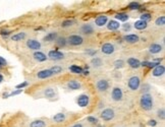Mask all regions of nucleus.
<instances>
[{
    "mask_svg": "<svg viewBox=\"0 0 165 127\" xmlns=\"http://www.w3.org/2000/svg\"><path fill=\"white\" fill-rule=\"evenodd\" d=\"M69 70H71V72H74V73L81 74V73H82L84 69H82L81 66H79V65H71V66H69Z\"/></svg>",
    "mask_w": 165,
    "mask_h": 127,
    "instance_id": "nucleus-27",
    "label": "nucleus"
},
{
    "mask_svg": "<svg viewBox=\"0 0 165 127\" xmlns=\"http://www.w3.org/2000/svg\"><path fill=\"white\" fill-rule=\"evenodd\" d=\"M0 34H1L2 36H7V35L10 34V32H9V31H6V30H2V31H1V33H0Z\"/></svg>",
    "mask_w": 165,
    "mask_h": 127,
    "instance_id": "nucleus-44",
    "label": "nucleus"
},
{
    "mask_svg": "<svg viewBox=\"0 0 165 127\" xmlns=\"http://www.w3.org/2000/svg\"><path fill=\"white\" fill-rule=\"evenodd\" d=\"M155 24H156L157 25H159V27H163V25L165 24V17H158L156 20V21H155Z\"/></svg>",
    "mask_w": 165,
    "mask_h": 127,
    "instance_id": "nucleus-36",
    "label": "nucleus"
},
{
    "mask_svg": "<svg viewBox=\"0 0 165 127\" xmlns=\"http://www.w3.org/2000/svg\"><path fill=\"white\" fill-rule=\"evenodd\" d=\"M88 121L90 123H92V124H98V119L95 118V117H93V116L88 117Z\"/></svg>",
    "mask_w": 165,
    "mask_h": 127,
    "instance_id": "nucleus-39",
    "label": "nucleus"
},
{
    "mask_svg": "<svg viewBox=\"0 0 165 127\" xmlns=\"http://www.w3.org/2000/svg\"><path fill=\"white\" fill-rule=\"evenodd\" d=\"M164 72H165V67L163 65H158L156 66L154 69H153V71H152V75L154 76V77H160V76H162L164 74Z\"/></svg>",
    "mask_w": 165,
    "mask_h": 127,
    "instance_id": "nucleus-12",
    "label": "nucleus"
},
{
    "mask_svg": "<svg viewBox=\"0 0 165 127\" xmlns=\"http://www.w3.org/2000/svg\"><path fill=\"white\" fill-rule=\"evenodd\" d=\"M140 105H141L142 109L145 111H150L154 106V100L153 97L149 93H145L142 95L141 99H140Z\"/></svg>",
    "mask_w": 165,
    "mask_h": 127,
    "instance_id": "nucleus-1",
    "label": "nucleus"
},
{
    "mask_svg": "<svg viewBox=\"0 0 165 127\" xmlns=\"http://www.w3.org/2000/svg\"><path fill=\"white\" fill-rule=\"evenodd\" d=\"M96 88L99 92H105L108 90L109 82H108V80H106V79H103V78L99 79V80L96 82Z\"/></svg>",
    "mask_w": 165,
    "mask_h": 127,
    "instance_id": "nucleus-9",
    "label": "nucleus"
},
{
    "mask_svg": "<svg viewBox=\"0 0 165 127\" xmlns=\"http://www.w3.org/2000/svg\"><path fill=\"white\" fill-rule=\"evenodd\" d=\"M128 64L131 66L132 68H139L141 66V62L139 61V59L134 58V57H131V58L128 59Z\"/></svg>",
    "mask_w": 165,
    "mask_h": 127,
    "instance_id": "nucleus-19",
    "label": "nucleus"
},
{
    "mask_svg": "<svg viewBox=\"0 0 165 127\" xmlns=\"http://www.w3.org/2000/svg\"><path fill=\"white\" fill-rule=\"evenodd\" d=\"M47 123L43 120H35V121L31 122L30 127H46Z\"/></svg>",
    "mask_w": 165,
    "mask_h": 127,
    "instance_id": "nucleus-24",
    "label": "nucleus"
},
{
    "mask_svg": "<svg viewBox=\"0 0 165 127\" xmlns=\"http://www.w3.org/2000/svg\"><path fill=\"white\" fill-rule=\"evenodd\" d=\"M77 103L80 107L82 108H85V107H88L89 104H90V98H89L88 95L86 94H82L81 96H79V98L77 99Z\"/></svg>",
    "mask_w": 165,
    "mask_h": 127,
    "instance_id": "nucleus-6",
    "label": "nucleus"
},
{
    "mask_svg": "<svg viewBox=\"0 0 165 127\" xmlns=\"http://www.w3.org/2000/svg\"><path fill=\"white\" fill-rule=\"evenodd\" d=\"M48 57L51 60H61L64 58V54L60 51H57V50H50L49 53H48Z\"/></svg>",
    "mask_w": 165,
    "mask_h": 127,
    "instance_id": "nucleus-8",
    "label": "nucleus"
},
{
    "mask_svg": "<svg viewBox=\"0 0 165 127\" xmlns=\"http://www.w3.org/2000/svg\"><path fill=\"white\" fill-rule=\"evenodd\" d=\"M115 18L118 20L119 21H126L129 18V14H126V13H117L115 15Z\"/></svg>",
    "mask_w": 165,
    "mask_h": 127,
    "instance_id": "nucleus-30",
    "label": "nucleus"
},
{
    "mask_svg": "<svg viewBox=\"0 0 165 127\" xmlns=\"http://www.w3.org/2000/svg\"><path fill=\"white\" fill-rule=\"evenodd\" d=\"M3 80V76H2V74H0V82H1Z\"/></svg>",
    "mask_w": 165,
    "mask_h": 127,
    "instance_id": "nucleus-49",
    "label": "nucleus"
},
{
    "mask_svg": "<svg viewBox=\"0 0 165 127\" xmlns=\"http://www.w3.org/2000/svg\"><path fill=\"white\" fill-rule=\"evenodd\" d=\"M114 116H115V112H114L113 109H111V108H106V109H104L102 112H101V119L104 120V121H110V120H112L114 118Z\"/></svg>",
    "mask_w": 165,
    "mask_h": 127,
    "instance_id": "nucleus-2",
    "label": "nucleus"
},
{
    "mask_svg": "<svg viewBox=\"0 0 165 127\" xmlns=\"http://www.w3.org/2000/svg\"><path fill=\"white\" fill-rule=\"evenodd\" d=\"M53 120L57 123L63 122L65 120V115L63 113H58V114H56V115L53 116Z\"/></svg>",
    "mask_w": 165,
    "mask_h": 127,
    "instance_id": "nucleus-28",
    "label": "nucleus"
},
{
    "mask_svg": "<svg viewBox=\"0 0 165 127\" xmlns=\"http://www.w3.org/2000/svg\"><path fill=\"white\" fill-rule=\"evenodd\" d=\"M66 43L71 44V46H80L84 43V39H82V37L79 36V35H71V36L68 37Z\"/></svg>",
    "mask_w": 165,
    "mask_h": 127,
    "instance_id": "nucleus-4",
    "label": "nucleus"
},
{
    "mask_svg": "<svg viewBox=\"0 0 165 127\" xmlns=\"http://www.w3.org/2000/svg\"><path fill=\"white\" fill-rule=\"evenodd\" d=\"M82 73H84L85 75H88L89 74V71L87 70V71H82Z\"/></svg>",
    "mask_w": 165,
    "mask_h": 127,
    "instance_id": "nucleus-48",
    "label": "nucleus"
},
{
    "mask_svg": "<svg viewBox=\"0 0 165 127\" xmlns=\"http://www.w3.org/2000/svg\"><path fill=\"white\" fill-rule=\"evenodd\" d=\"M54 74H53V72L50 70V69H43V70L39 71L37 73V76L38 78H41V79H46V78H49L51 77V76H53Z\"/></svg>",
    "mask_w": 165,
    "mask_h": 127,
    "instance_id": "nucleus-11",
    "label": "nucleus"
},
{
    "mask_svg": "<svg viewBox=\"0 0 165 127\" xmlns=\"http://www.w3.org/2000/svg\"><path fill=\"white\" fill-rule=\"evenodd\" d=\"M1 65H6V60L3 57H0V66Z\"/></svg>",
    "mask_w": 165,
    "mask_h": 127,
    "instance_id": "nucleus-45",
    "label": "nucleus"
},
{
    "mask_svg": "<svg viewBox=\"0 0 165 127\" xmlns=\"http://www.w3.org/2000/svg\"><path fill=\"white\" fill-rule=\"evenodd\" d=\"M149 51H150L152 54H158L162 51V46H161L160 44L153 43V44H151L150 47H149Z\"/></svg>",
    "mask_w": 165,
    "mask_h": 127,
    "instance_id": "nucleus-16",
    "label": "nucleus"
},
{
    "mask_svg": "<svg viewBox=\"0 0 165 127\" xmlns=\"http://www.w3.org/2000/svg\"><path fill=\"white\" fill-rule=\"evenodd\" d=\"M120 27V24L118 21H110L108 24H107V28H108L109 31H116V30H118Z\"/></svg>",
    "mask_w": 165,
    "mask_h": 127,
    "instance_id": "nucleus-22",
    "label": "nucleus"
},
{
    "mask_svg": "<svg viewBox=\"0 0 165 127\" xmlns=\"http://www.w3.org/2000/svg\"><path fill=\"white\" fill-rule=\"evenodd\" d=\"M44 96L48 99H52L56 96V92L53 88H47L45 91H44Z\"/></svg>",
    "mask_w": 165,
    "mask_h": 127,
    "instance_id": "nucleus-20",
    "label": "nucleus"
},
{
    "mask_svg": "<svg viewBox=\"0 0 165 127\" xmlns=\"http://www.w3.org/2000/svg\"><path fill=\"white\" fill-rule=\"evenodd\" d=\"M101 51H102V53L106 54V55H111L115 51V47L111 43H105L101 47Z\"/></svg>",
    "mask_w": 165,
    "mask_h": 127,
    "instance_id": "nucleus-7",
    "label": "nucleus"
},
{
    "mask_svg": "<svg viewBox=\"0 0 165 127\" xmlns=\"http://www.w3.org/2000/svg\"><path fill=\"white\" fill-rule=\"evenodd\" d=\"M157 115H158V117H159V118H161V119H164V118H165V112H164L163 108H161L160 110H158Z\"/></svg>",
    "mask_w": 165,
    "mask_h": 127,
    "instance_id": "nucleus-38",
    "label": "nucleus"
},
{
    "mask_svg": "<svg viewBox=\"0 0 165 127\" xmlns=\"http://www.w3.org/2000/svg\"><path fill=\"white\" fill-rule=\"evenodd\" d=\"M128 85L132 91H137L140 88V85H141V79H140V77L138 75L132 76V77L129 79Z\"/></svg>",
    "mask_w": 165,
    "mask_h": 127,
    "instance_id": "nucleus-3",
    "label": "nucleus"
},
{
    "mask_svg": "<svg viewBox=\"0 0 165 127\" xmlns=\"http://www.w3.org/2000/svg\"><path fill=\"white\" fill-rule=\"evenodd\" d=\"M125 40L129 44H135V43L139 42L140 38L138 35H136V34H129V35H126L125 37Z\"/></svg>",
    "mask_w": 165,
    "mask_h": 127,
    "instance_id": "nucleus-17",
    "label": "nucleus"
},
{
    "mask_svg": "<svg viewBox=\"0 0 165 127\" xmlns=\"http://www.w3.org/2000/svg\"><path fill=\"white\" fill-rule=\"evenodd\" d=\"M107 21H108V17H107L106 15H100V17H98L96 20H95V24H96L98 27H103V25H105L107 24Z\"/></svg>",
    "mask_w": 165,
    "mask_h": 127,
    "instance_id": "nucleus-18",
    "label": "nucleus"
},
{
    "mask_svg": "<svg viewBox=\"0 0 165 127\" xmlns=\"http://www.w3.org/2000/svg\"><path fill=\"white\" fill-rule=\"evenodd\" d=\"M75 23V21H72V20H66V21H64L62 23V28H68V27H71L72 24H74Z\"/></svg>",
    "mask_w": 165,
    "mask_h": 127,
    "instance_id": "nucleus-34",
    "label": "nucleus"
},
{
    "mask_svg": "<svg viewBox=\"0 0 165 127\" xmlns=\"http://www.w3.org/2000/svg\"><path fill=\"white\" fill-rule=\"evenodd\" d=\"M148 125L151 126V127H155V126L157 125V121H156V120H154V119L149 120V121H148Z\"/></svg>",
    "mask_w": 165,
    "mask_h": 127,
    "instance_id": "nucleus-40",
    "label": "nucleus"
},
{
    "mask_svg": "<svg viewBox=\"0 0 165 127\" xmlns=\"http://www.w3.org/2000/svg\"><path fill=\"white\" fill-rule=\"evenodd\" d=\"M141 18L142 20L141 21H146V23H148L149 21H151V18H152V17H151V14L150 13H143L142 15H141Z\"/></svg>",
    "mask_w": 165,
    "mask_h": 127,
    "instance_id": "nucleus-35",
    "label": "nucleus"
},
{
    "mask_svg": "<svg viewBox=\"0 0 165 127\" xmlns=\"http://www.w3.org/2000/svg\"><path fill=\"white\" fill-rule=\"evenodd\" d=\"M123 65H125V62H123V60H121V59L116 60V61L114 62V67L117 68V69H118V68H122Z\"/></svg>",
    "mask_w": 165,
    "mask_h": 127,
    "instance_id": "nucleus-37",
    "label": "nucleus"
},
{
    "mask_svg": "<svg viewBox=\"0 0 165 127\" xmlns=\"http://www.w3.org/2000/svg\"><path fill=\"white\" fill-rule=\"evenodd\" d=\"M27 47L31 50H36L39 51L41 49V43L39 41L35 40V39H30L27 41Z\"/></svg>",
    "mask_w": 165,
    "mask_h": 127,
    "instance_id": "nucleus-10",
    "label": "nucleus"
},
{
    "mask_svg": "<svg viewBox=\"0 0 165 127\" xmlns=\"http://www.w3.org/2000/svg\"><path fill=\"white\" fill-rule=\"evenodd\" d=\"M122 97H123V92L121 88H117V87L112 88V92H111V98H112L113 101L118 102L122 99Z\"/></svg>",
    "mask_w": 165,
    "mask_h": 127,
    "instance_id": "nucleus-5",
    "label": "nucleus"
},
{
    "mask_svg": "<svg viewBox=\"0 0 165 127\" xmlns=\"http://www.w3.org/2000/svg\"><path fill=\"white\" fill-rule=\"evenodd\" d=\"M123 30H125V31H129V30H131V24H125V25H123Z\"/></svg>",
    "mask_w": 165,
    "mask_h": 127,
    "instance_id": "nucleus-46",
    "label": "nucleus"
},
{
    "mask_svg": "<svg viewBox=\"0 0 165 127\" xmlns=\"http://www.w3.org/2000/svg\"><path fill=\"white\" fill-rule=\"evenodd\" d=\"M21 90H17V91H14V92H12V93H10L8 95V97H11V96H15V95H18V94H21Z\"/></svg>",
    "mask_w": 165,
    "mask_h": 127,
    "instance_id": "nucleus-42",
    "label": "nucleus"
},
{
    "mask_svg": "<svg viewBox=\"0 0 165 127\" xmlns=\"http://www.w3.org/2000/svg\"><path fill=\"white\" fill-rule=\"evenodd\" d=\"M33 57L38 62H44L47 60V56L43 52H41V51H36V52H34Z\"/></svg>",
    "mask_w": 165,
    "mask_h": 127,
    "instance_id": "nucleus-15",
    "label": "nucleus"
},
{
    "mask_svg": "<svg viewBox=\"0 0 165 127\" xmlns=\"http://www.w3.org/2000/svg\"><path fill=\"white\" fill-rule=\"evenodd\" d=\"M50 70L53 72V74H58V73H60V72L62 71V67H61V66H58V65L52 66V67L50 68Z\"/></svg>",
    "mask_w": 165,
    "mask_h": 127,
    "instance_id": "nucleus-32",
    "label": "nucleus"
},
{
    "mask_svg": "<svg viewBox=\"0 0 165 127\" xmlns=\"http://www.w3.org/2000/svg\"><path fill=\"white\" fill-rule=\"evenodd\" d=\"M141 7V5H140V3L139 2H136V1H134V2H131L129 4V9H132V10H138V9Z\"/></svg>",
    "mask_w": 165,
    "mask_h": 127,
    "instance_id": "nucleus-31",
    "label": "nucleus"
},
{
    "mask_svg": "<svg viewBox=\"0 0 165 127\" xmlns=\"http://www.w3.org/2000/svg\"><path fill=\"white\" fill-rule=\"evenodd\" d=\"M67 88H71V90H80V88H82V84L81 81L79 80H75V79H71V80H69L67 82Z\"/></svg>",
    "mask_w": 165,
    "mask_h": 127,
    "instance_id": "nucleus-14",
    "label": "nucleus"
},
{
    "mask_svg": "<svg viewBox=\"0 0 165 127\" xmlns=\"http://www.w3.org/2000/svg\"><path fill=\"white\" fill-rule=\"evenodd\" d=\"M71 127H84V125H82V123H75V124H74Z\"/></svg>",
    "mask_w": 165,
    "mask_h": 127,
    "instance_id": "nucleus-47",
    "label": "nucleus"
},
{
    "mask_svg": "<svg viewBox=\"0 0 165 127\" xmlns=\"http://www.w3.org/2000/svg\"><path fill=\"white\" fill-rule=\"evenodd\" d=\"M82 32L84 33L85 35H92L94 33V28L92 27L91 24H84L82 25Z\"/></svg>",
    "mask_w": 165,
    "mask_h": 127,
    "instance_id": "nucleus-21",
    "label": "nucleus"
},
{
    "mask_svg": "<svg viewBox=\"0 0 165 127\" xmlns=\"http://www.w3.org/2000/svg\"><path fill=\"white\" fill-rule=\"evenodd\" d=\"M148 27V23H146V21H137L135 23V28H137L139 31H143L145 30V28H147Z\"/></svg>",
    "mask_w": 165,
    "mask_h": 127,
    "instance_id": "nucleus-23",
    "label": "nucleus"
},
{
    "mask_svg": "<svg viewBox=\"0 0 165 127\" xmlns=\"http://www.w3.org/2000/svg\"><path fill=\"white\" fill-rule=\"evenodd\" d=\"M160 61H161V59H157V60H155V61H143L141 63V65L143 66V67H148V68H155L156 66L158 65H160Z\"/></svg>",
    "mask_w": 165,
    "mask_h": 127,
    "instance_id": "nucleus-13",
    "label": "nucleus"
},
{
    "mask_svg": "<svg viewBox=\"0 0 165 127\" xmlns=\"http://www.w3.org/2000/svg\"><path fill=\"white\" fill-rule=\"evenodd\" d=\"M56 44H57V46H59V47H64L66 45V40L64 38H57Z\"/></svg>",
    "mask_w": 165,
    "mask_h": 127,
    "instance_id": "nucleus-33",
    "label": "nucleus"
},
{
    "mask_svg": "<svg viewBox=\"0 0 165 127\" xmlns=\"http://www.w3.org/2000/svg\"><path fill=\"white\" fill-rule=\"evenodd\" d=\"M26 33H24V32H21V33H17V34H15L13 35V36H11V40L12 41H21V40H24L25 38H26Z\"/></svg>",
    "mask_w": 165,
    "mask_h": 127,
    "instance_id": "nucleus-26",
    "label": "nucleus"
},
{
    "mask_svg": "<svg viewBox=\"0 0 165 127\" xmlns=\"http://www.w3.org/2000/svg\"><path fill=\"white\" fill-rule=\"evenodd\" d=\"M91 63H92V65H93L94 67H96V68L101 67V66L103 65V61L101 60V58H94V59H92Z\"/></svg>",
    "mask_w": 165,
    "mask_h": 127,
    "instance_id": "nucleus-29",
    "label": "nucleus"
},
{
    "mask_svg": "<svg viewBox=\"0 0 165 127\" xmlns=\"http://www.w3.org/2000/svg\"><path fill=\"white\" fill-rule=\"evenodd\" d=\"M86 53L89 54V55H91V56H93L95 55V54L97 53V51L96 50H92V49H89V50H86Z\"/></svg>",
    "mask_w": 165,
    "mask_h": 127,
    "instance_id": "nucleus-41",
    "label": "nucleus"
},
{
    "mask_svg": "<svg viewBox=\"0 0 165 127\" xmlns=\"http://www.w3.org/2000/svg\"><path fill=\"white\" fill-rule=\"evenodd\" d=\"M29 84L27 81H25V82H23V84H18V85H17V88H25V87H27Z\"/></svg>",
    "mask_w": 165,
    "mask_h": 127,
    "instance_id": "nucleus-43",
    "label": "nucleus"
},
{
    "mask_svg": "<svg viewBox=\"0 0 165 127\" xmlns=\"http://www.w3.org/2000/svg\"><path fill=\"white\" fill-rule=\"evenodd\" d=\"M57 39V34L56 33H50L48 35H46L45 37H44V41L45 42H54Z\"/></svg>",
    "mask_w": 165,
    "mask_h": 127,
    "instance_id": "nucleus-25",
    "label": "nucleus"
}]
</instances>
